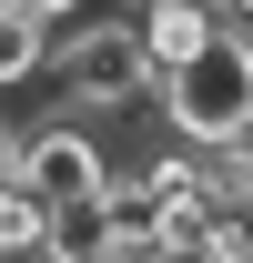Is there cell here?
<instances>
[{"instance_id":"obj_8","label":"cell","mask_w":253,"mask_h":263,"mask_svg":"<svg viewBox=\"0 0 253 263\" xmlns=\"http://www.w3.org/2000/svg\"><path fill=\"white\" fill-rule=\"evenodd\" d=\"M21 10H31V21H41V31H51V41H61V31H81V21H92V10H101V0H21Z\"/></svg>"},{"instance_id":"obj_5","label":"cell","mask_w":253,"mask_h":263,"mask_svg":"<svg viewBox=\"0 0 253 263\" xmlns=\"http://www.w3.org/2000/svg\"><path fill=\"white\" fill-rule=\"evenodd\" d=\"M31 81H51V31H41L31 10L10 0V21H0V101L31 91Z\"/></svg>"},{"instance_id":"obj_2","label":"cell","mask_w":253,"mask_h":263,"mask_svg":"<svg viewBox=\"0 0 253 263\" xmlns=\"http://www.w3.org/2000/svg\"><path fill=\"white\" fill-rule=\"evenodd\" d=\"M51 91H61V111H81V122L142 111V101L162 91V81H152V61H142L132 10H92L81 31H61V41H51Z\"/></svg>"},{"instance_id":"obj_9","label":"cell","mask_w":253,"mask_h":263,"mask_svg":"<svg viewBox=\"0 0 253 263\" xmlns=\"http://www.w3.org/2000/svg\"><path fill=\"white\" fill-rule=\"evenodd\" d=\"M112 263H172V253H162V243H122Z\"/></svg>"},{"instance_id":"obj_10","label":"cell","mask_w":253,"mask_h":263,"mask_svg":"<svg viewBox=\"0 0 253 263\" xmlns=\"http://www.w3.org/2000/svg\"><path fill=\"white\" fill-rule=\"evenodd\" d=\"M243 233H253V202H243Z\"/></svg>"},{"instance_id":"obj_3","label":"cell","mask_w":253,"mask_h":263,"mask_svg":"<svg viewBox=\"0 0 253 263\" xmlns=\"http://www.w3.org/2000/svg\"><path fill=\"white\" fill-rule=\"evenodd\" d=\"M21 193L41 202V213H81V202L112 193V142H101V122H81V111H41V122H21V172H10Z\"/></svg>"},{"instance_id":"obj_1","label":"cell","mask_w":253,"mask_h":263,"mask_svg":"<svg viewBox=\"0 0 253 263\" xmlns=\"http://www.w3.org/2000/svg\"><path fill=\"white\" fill-rule=\"evenodd\" d=\"M152 101H162V132H172L183 152H233V142H253V31L223 21V41L203 61H183Z\"/></svg>"},{"instance_id":"obj_4","label":"cell","mask_w":253,"mask_h":263,"mask_svg":"<svg viewBox=\"0 0 253 263\" xmlns=\"http://www.w3.org/2000/svg\"><path fill=\"white\" fill-rule=\"evenodd\" d=\"M132 31H142L152 81H172L183 61H203V51L223 41V10H213V0H132Z\"/></svg>"},{"instance_id":"obj_7","label":"cell","mask_w":253,"mask_h":263,"mask_svg":"<svg viewBox=\"0 0 253 263\" xmlns=\"http://www.w3.org/2000/svg\"><path fill=\"white\" fill-rule=\"evenodd\" d=\"M41 243H51V213L10 182V193H0V263H41Z\"/></svg>"},{"instance_id":"obj_6","label":"cell","mask_w":253,"mask_h":263,"mask_svg":"<svg viewBox=\"0 0 253 263\" xmlns=\"http://www.w3.org/2000/svg\"><path fill=\"white\" fill-rule=\"evenodd\" d=\"M122 243H112V223H101V202H81V213H51V243H41V263H112Z\"/></svg>"}]
</instances>
